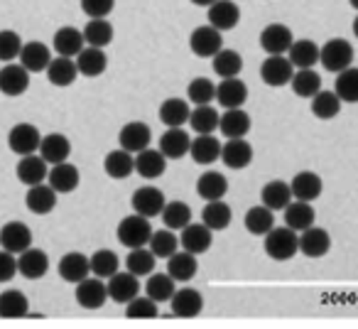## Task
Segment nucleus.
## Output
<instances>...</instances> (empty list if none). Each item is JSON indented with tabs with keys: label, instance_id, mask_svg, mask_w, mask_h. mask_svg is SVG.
<instances>
[{
	"label": "nucleus",
	"instance_id": "58",
	"mask_svg": "<svg viewBox=\"0 0 358 329\" xmlns=\"http://www.w3.org/2000/svg\"><path fill=\"white\" fill-rule=\"evenodd\" d=\"M22 37L15 30H0V62H13L22 52Z\"/></svg>",
	"mask_w": 358,
	"mask_h": 329
},
{
	"label": "nucleus",
	"instance_id": "12",
	"mask_svg": "<svg viewBox=\"0 0 358 329\" xmlns=\"http://www.w3.org/2000/svg\"><path fill=\"white\" fill-rule=\"evenodd\" d=\"M211 244H214V231H211L204 221H201V224L192 221L189 226H185V229L179 231V246L194 255L206 253V251L211 248Z\"/></svg>",
	"mask_w": 358,
	"mask_h": 329
},
{
	"label": "nucleus",
	"instance_id": "57",
	"mask_svg": "<svg viewBox=\"0 0 358 329\" xmlns=\"http://www.w3.org/2000/svg\"><path fill=\"white\" fill-rule=\"evenodd\" d=\"M157 302H155L152 298H133L128 304H125V317L128 319H152V317H157Z\"/></svg>",
	"mask_w": 358,
	"mask_h": 329
},
{
	"label": "nucleus",
	"instance_id": "18",
	"mask_svg": "<svg viewBox=\"0 0 358 329\" xmlns=\"http://www.w3.org/2000/svg\"><path fill=\"white\" fill-rule=\"evenodd\" d=\"M206 20H209L211 27H216L219 32H226V30H234L238 27L241 22V8L236 6L234 0H216L214 6L206 8Z\"/></svg>",
	"mask_w": 358,
	"mask_h": 329
},
{
	"label": "nucleus",
	"instance_id": "13",
	"mask_svg": "<svg viewBox=\"0 0 358 329\" xmlns=\"http://www.w3.org/2000/svg\"><path fill=\"white\" fill-rule=\"evenodd\" d=\"M108 300V285L103 278H86L76 283V302L84 309H101Z\"/></svg>",
	"mask_w": 358,
	"mask_h": 329
},
{
	"label": "nucleus",
	"instance_id": "33",
	"mask_svg": "<svg viewBox=\"0 0 358 329\" xmlns=\"http://www.w3.org/2000/svg\"><path fill=\"white\" fill-rule=\"evenodd\" d=\"M314 219H317V211H314L312 202L292 200L287 206H285V226L294 229L297 234H302L304 229L314 226Z\"/></svg>",
	"mask_w": 358,
	"mask_h": 329
},
{
	"label": "nucleus",
	"instance_id": "56",
	"mask_svg": "<svg viewBox=\"0 0 358 329\" xmlns=\"http://www.w3.org/2000/svg\"><path fill=\"white\" fill-rule=\"evenodd\" d=\"M187 99H189V104H194V106L211 104V101L216 99L214 81L206 79V76H196V79H192L189 86H187Z\"/></svg>",
	"mask_w": 358,
	"mask_h": 329
},
{
	"label": "nucleus",
	"instance_id": "49",
	"mask_svg": "<svg viewBox=\"0 0 358 329\" xmlns=\"http://www.w3.org/2000/svg\"><path fill=\"white\" fill-rule=\"evenodd\" d=\"M334 91L346 104H358V66H348V69L338 71L336 81H334Z\"/></svg>",
	"mask_w": 358,
	"mask_h": 329
},
{
	"label": "nucleus",
	"instance_id": "35",
	"mask_svg": "<svg viewBox=\"0 0 358 329\" xmlns=\"http://www.w3.org/2000/svg\"><path fill=\"white\" fill-rule=\"evenodd\" d=\"M37 153H40L50 164H59V162H66V160H69L71 143H69V138L62 133L42 135V143H40V150H37Z\"/></svg>",
	"mask_w": 358,
	"mask_h": 329
},
{
	"label": "nucleus",
	"instance_id": "38",
	"mask_svg": "<svg viewBox=\"0 0 358 329\" xmlns=\"http://www.w3.org/2000/svg\"><path fill=\"white\" fill-rule=\"evenodd\" d=\"M319 55H322V47L317 42L294 40L287 52V59L292 62L294 69H314V64H319Z\"/></svg>",
	"mask_w": 358,
	"mask_h": 329
},
{
	"label": "nucleus",
	"instance_id": "36",
	"mask_svg": "<svg viewBox=\"0 0 358 329\" xmlns=\"http://www.w3.org/2000/svg\"><path fill=\"white\" fill-rule=\"evenodd\" d=\"M292 200L294 197H292L289 182L273 180V182H268V185H263V190H260V204H265L273 211H285V206Z\"/></svg>",
	"mask_w": 358,
	"mask_h": 329
},
{
	"label": "nucleus",
	"instance_id": "1",
	"mask_svg": "<svg viewBox=\"0 0 358 329\" xmlns=\"http://www.w3.org/2000/svg\"><path fill=\"white\" fill-rule=\"evenodd\" d=\"M265 253L273 260L282 263V260H289L299 253V234L289 226H273V229L265 234Z\"/></svg>",
	"mask_w": 358,
	"mask_h": 329
},
{
	"label": "nucleus",
	"instance_id": "7",
	"mask_svg": "<svg viewBox=\"0 0 358 329\" xmlns=\"http://www.w3.org/2000/svg\"><path fill=\"white\" fill-rule=\"evenodd\" d=\"M164 204H167V200H164L162 190H157V187H152V185L138 187V190L133 192V197H130V206H133L135 214L148 216V219L162 214Z\"/></svg>",
	"mask_w": 358,
	"mask_h": 329
},
{
	"label": "nucleus",
	"instance_id": "51",
	"mask_svg": "<svg viewBox=\"0 0 358 329\" xmlns=\"http://www.w3.org/2000/svg\"><path fill=\"white\" fill-rule=\"evenodd\" d=\"M84 40L89 47H99V50H106V47L113 42V25L108 20H89V25L84 27Z\"/></svg>",
	"mask_w": 358,
	"mask_h": 329
},
{
	"label": "nucleus",
	"instance_id": "3",
	"mask_svg": "<svg viewBox=\"0 0 358 329\" xmlns=\"http://www.w3.org/2000/svg\"><path fill=\"white\" fill-rule=\"evenodd\" d=\"M319 62H322V66L327 71L338 74V71L353 66V45L348 40H341V37H334V40H329L322 45Z\"/></svg>",
	"mask_w": 358,
	"mask_h": 329
},
{
	"label": "nucleus",
	"instance_id": "4",
	"mask_svg": "<svg viewBox=\"0 0 358 329\" xmlns=\"http://www.w3.org/2000/svg\"><path fill=\"white\" fill-rule=\"evenodd\" d=\"M294 66L287 59V55H270L268 59L260 64V79L265 86H273V89H282L292 81L294 76Z\"/></svg>",
	"mask_w": 358,
	"mask_h": 329
},
{
	"label": "nucleus",
	"instance_id": "22",
	"mask_svg": "<svg viewBox=\"0 0 358 329\" xmlns=\"http://www.w3.org/2000/svg\"><path fill=\"white\" fill-rule=\"evenodd\" d=\"M47 182H50V187L57 192V195H69V192H74L76 187H79L81 175L74 164L66 160V162L52 164L50 175H47Z\"/></svg>",
	"mask_w": 358,
	"mask_h": 329
},
{
	"label": "nucleus",
	"instance_id": "34",
	"mask_svg": "<svg viewBox=\"0 0 358 329\" xmlns=\"http://www.w3.org/2000/svg\"><path fill=\"white\" fill-rule=\"evenodd\" d=\"M47 79H50L52 86H57V89H66V86H71L76 81V76H79V69H76V62L71 59V57H55V59L50 62V66H47Z\"/></svg>",
	"mask_w": 358,
	"mask_h": 329
},
{
	"label": "nucleus",
	"instance_id": "40",
	"mask_svg": "<svg viewBox=\"0 0 358 329\" xmlns=\"http://www.w3.org/2000/svg\"><path fill=\"white\" fill-rule=\"evenodd\" d=\"M159 120H162L167 128H182L185 123H189V115H192V108H189V101L185 99H164L159 104Z\"/></svg>",
	"mask_w": 358,
	"mask_h": 329
},
{
	"label": "nucleus",
	"instance_id": "48",
	"mask_svg": "<svg viewBox=\"0 0 358 329\" xmlns=\"http://www.w3.org/2000/svg\"><path fill=\"white\" fill-rule=\"evenodd\" d=\"M174 283L177 280L172 278L169 273H164V275H159V273H150V278H148V283H145V295L148 298H152L155 302H169L172 300V295L177 293L174 290Z\"/></svg>",
	"mask_w": 358,
	"mask_h": 329
},
{
	"label": "nucleus",
	"instance_id": "17",
	"mask_svg": "<svg viewBox=\"0 0 358 329\" xmlns=\"http://www.w3.org/2000/svg\"><path fill=\"white\" fill-rule=\"evenodd\" d=\"M331 251V236L322 226H309L299 234V253L307 258H322Z\"/></svg>",
	"mask_w": 358,
	"mask_h": 329
},
{
	"label": "nucleus",
	"instance_id": "44",
	"mask_svg": "<svg viewBox=\"0 0 358 329\" xmlns=\"http://www.w3.org/2000/svg\"><path fill=\"white\" fill-rule=\"evenodd\" d=\"M243 226L248 234L253 236H265L270 229L275 226V211L268 209L265 204H258V206H250L243 216Z\"/></svg>",
	"mask_w": 358,
	"mask_h": 329
},
{
	"label": "nucleus",
	"instance_id": "5",
	"mask_svg": "<svg viewBox=\"0 0 358 329\" xmlns=\"http://www.w3.org/2000/svg\"><path fill=\"white\" fill-rule=\"evenodd\" d=\"M40 143H42V133L32 123H15L10 128V133H8V148L15 155H20V158L37 153Z\"/></svg>",
	"mask_w": 358,
	"mask_h": 329
},
{
	"label": "nucleus",
	"instance_id": "25",
	"mask_svg": "<svg viewBox=\"0 0 358 329\" xmlns=\"http://www.w3.org/2000/svg\"><path fill=\"white\" fill-rule=\"evenodd\" d=\"M289 187H292V197L299 202H314V200H319L324 192L322 177L312 170L297 172V175L292 177V182H289Z\"/></svg>",
	"mask_w": 358,
	"mask_h": 329
},
{
	"label": "nucleus",
	"instance_id": "46",
	"mask_svg": "<svg viewBox=\"0 0 358 329\" xmlns=\"http://www.w3.org/2000/svg\"><path fill=\"white\" fill-rule=\"evenodd\" d=\"M219 120H221V113L211 104L194 106V111H192V115H189L192 130H194V133H199V135H206V133H214V130H219Z\"/></svg>",
	"mask_w": 358,
	"mask_h": 329
},
{
	"label": "nucleus",
	"instance_id": "10",
	"mask_svg": "<svg viewBox=\"0 0 358 329\" xmlns=\"http://www.w3.org/2000/svg\"><path fill=\"white\" fill-rule=\"evenodd\" d=\"M15 175L25 187L42 185V182H47V175H50V162H47L40 153L25 155V158H20V162H17Z\"/></svg>",
	"mask_w": 358,
	"mask_h": 329
},
{
	"label": "nucleus",
	"instance_id": "52",
	"mask_svg": "<svg viewBox=\"0 0 358 329\" xmlns=\"http://www.w3.org/2000/svg\"><path fill=\"white\" fill-rule=\"evenodd\" d=\"M341 111V99L336 96V91H319L317 96H312V113L319 120H331Z\"/></svg>",
	"mask_w": 358,
	"mask_h": 329
},
{
	"label": "nucleus",
	"instance_id": "30",
	"mask_svg": "<svg viewBox=\"0 0 358 329\" xmlns=\"http://www.w3.org/2000/svg\"><path fill=\"white\" fill-rule=\"evenodd\" d=\"M76 69H79L81 76L96 79V76H101L106 69H108V57H106V52L99 50V47L86 45L84 50L76 55Z\"/></svg>",
	"mask_w": 358,
	"mask_h": 329
},
{
	"label": "nucleus",
	"instance_id": "28",
	"mask_svg": "<svg viewBox=\"0 0 358 329\" xmlns=\"http://www.w3.org/2000/svg\"><path fill=\"white\" fill-rule=\"evenodd\" d=\"M164 170H167V158L159 153V148H145L143 153L135 155V172L143 180H157L164 175Z\"/></svg>",
	"mask_w": 358,
	"mask_h": 329
},
{
	"label": "nucleus",
	"instance_id": "50",
	"mask_svg": "<svg viewBox=\"0 0 358 329\" xmlns=\"http://www.w3.org/2000/svg\"><path fill=\"white\" fill-rule=\"evenodd\" d=\"M289 86H292L294 94L302 96V99H312V96H317L319 91H322V76L314 69H297L292 81H289Z\"/></svg>",
	"mask_w": 358,
	"mask_h": 329
},
{
	"label": "nucleus",
	"instance_id": "14",
	"mask_svg": "<svg viewBox=\"0 0 358 329\" xmlns=\"http://www.w3.org/2000/svg\"><path fill=\"white\" fill-rule=\"evenodd\" d=\"M169 307H172V314L179 319H192L199 317L201 309H204V298H201L199 290L194 288H179L177 293L169 300Z\"/></svg>",
	"mask_w": 358,
	"mask_h": 329
},
{
	"label": "nucleus",
	"instance_id": "39",
	"mask_svg": "<svg viewBox=\"0 0 358 329\" xmlns=\"http://www.w3.org/2000/svg\"><path fill=\"white\" fill-rule=\"evenodd\" d=\"M226 192H229V180L216 170L201 172L199 180H196V195H199L204 202L224 200Z\"/></svg>",
	"mask_w": 358,
	"mask_h": 329
},
{
	"label": "nucleus",
	"instance_id": "37",
	"mask_svg": "<svg viewBox=\"0 0 358 329\" xmlns=\"http://www.w3.org/2000/svg\"><path fill=\"white\" fill-rule=\"evenodd\" d=\"M167 273L172 275L177 283H189L196 273H199V260H196L194 253L189 251H182V253H174L167 258Z\"/></svg>",
	"mask_w": 358,
	"mask_h": 329
},
{
	"label": "nucleus",
	"instance_id": "63",
	"mask_svg": "<svg viewBox=\"0 0 358 329\" xmlns=\"http://www.w3.org/2000/svg\"><path fill=\"white\" fill-rule=\"evenodd\" d=\"M348 3H351V8H353V10H358V0H348Z\"/></svg>",
	"mask_w": 358,
	"mask_h": 329
},
{
	"label": "nucleus",
	"instance_id": "53",
	"mask_svg": "<svg viewBox=\"0 0 358 329\" xmlns=\"http://www.w3.org/2000/svg\"><path fill=\"white\" fill-rule=\"evenodd\" d=\"M91 275H96V278H106L108 280L110 275L118 273V255H115V251L110 248H99L96 253H91Z\"/></svg>",
	"mask_w": 358,
	"mask_h": 329
},
{
	"label": "nucleus",
	"instance_id": "15",
	"mask_svg": "<svg viewBox=\"0 0 358 329\" xmlns=\"http://www.w3.org/2000/svg\"><path fill=\"white\" fill-rule=\"evenodd\" d=\"M30 89V71L22 64H13L8 62L6 66H0V94L3 96H22Z\"/></svg>",
	"mask_w": 358,
	"mask_h": 329
},
{
	"label": "nucleus",
	"instance_id": "21",
	"mask_svg": "<svg viewBox=\"0 0 358 329\" xmlns=\"http://www.w3.org/2000/svg\"><path fill=\"white\" fill-rule=\"evenodd\" d=\"M50 270V255L45 253L42 248H27L17 255V273L27 280H40L47 275Z\"/></svg>",
	"mask_w": 358,
	"mask_h": 329
},
{
	"label": "nucleus",
	"instance_id": "8",
	"mask_svg": "<svg viewBox=\"0 0 358 329\" xmlns=\"http://www.w3.org/2000/svg\"><path fill=\"white\" fill-rule=\"evenodd\" d=\"M189 50L196 57H204V59H214L221 50H224V37L216 27L211 25H201L196 27L189 35Z\"/></svg>",
	"mask_w": 358,
	"mask_h": 329
},
{
	"label": "nucleus",
	"instance_id": "32",
	"mask_svg": "<svg viewBox=\"0 0 358 329\" xmlns=\"http://www.w3.org/2000/svg\"><path fill=\"white\" fill-rule=\"evenodd\" d=\"M52 40H55L52 45H55L57 57H76L86 47L84 32L76 30V27H71V25L59 27V30L55 32V37H52Z\"/></svg>",
	"mask_w": 358,
	"mask_h": 329
},
{
	"label": "nucleus",
	"instance_id": "62",
	"mask_svg": "<svg viewBox=\"0 0 358 329\" xmlns=\"http://www.w3.org/2000/svg\"><path fill=\"white\" fill-rule=\"evenodd\" d=\"M351 30H353V35H356V40H358V15H356V20H353Z\"/></svg>",
	"mask_w": 358,
	"mask_h": 329
},
{
	"label": "nucleus",
	"instance_id": "20",
	"mask_svg": "<svg viewBox=\"0 0 358 329\" xmlns=\"http://www.w3.org/2000/svg\"><path fill=\"white\" fill-rule=\"evenodd\" d=\"M106 285H108V300H113L115 304H128L130 300L140 295L138 275H133L130 270L110 275Z\"/></svg>",
	"mask_w": 358,
	"mask_h": 329
},
{
	"label": "nucleus",
	"instance_id": "59",
	"mask_svg": "<svg viewBox=\"0 0 358 329\" xmlns=\"http://www.w3.org/2000/svg\"><path fill=\"white\" fill-rule=\"evenodd\" d=\"M115 0H81V13L91 20H103L113 13Z\"/></svg>",
	"mask_w": 358,
	"mask_h": 329
},
{
	"label": "nucleus",
	"instance_id": "23",
	"mask_svg": "<svg viewBox=\"0 0 358 329\" xmlns=\"http://www.w3.org/2000/svg\"><path fill=\"white\" fill-rule=\"evenodd\" d=\"M221 148H224V143H221L219 138H214V133L199 135V138L192 140L189 158L194 160L196 164H201V167H209L216 160H221Z\"/></svg>",
	"mask_w": 358,
	"mask_h": 329
},
{
	"label": "nucleus",
	"instance_id": "26",
	"mask_svg": "<svg viewBox=\"0 0 358 329\" xmlns=\"http://www.w3.org/2000/svg\"><path fill=\"white\" fill-rule=\"evenodd\" d=\"M25 206L37 216H45L52 214L57 206V192L50 187V182H42V185L35 187H27V195H25Z\"/></svg>",
	"mask_w": 358,
	"mask_h": 329
},
{
	"label": "nucleus",
	"instance_id": "31",
	"mask_svg": "<svg viewBox=\"0 0 358 329\" xmlns=\"http://www.w3.org/2000/svg\"><path fill=\"white\" fill-rule=\"evenodd\" d=\"M103 172L110 180H125L135 172V155L123 148L110 150L103 158Z\"/></svg>",
	"mask_w": 358,
	"mask_h": 329
},
{
	"label": "nucleus",
	"instance_id": "27",
	"mask_svg": "<svg viewBox=\"0 0 358 329\" xmlns=\"http://www.w3.org/2000/svg\"><path fill=\"white\" fill-rule=\"evenodd\" d=\"M59 275L64 283H81V280H86L91 275V260L89 255L79 253V251H71V253H66L64 258L59 260Z\"/></svg>",
	"mask_w": 358,
	"mask_h": 329
},
{
	"label": "nucleus",
	"instance_id": "60",
	"mask_svg": "<svg viewBox=\"0 0 358 329\" xmlns=\"http://www.w3.org/2000/svg\"><path fill=\"white\" fill-rule=\"evenodd\" d=\"M17 273V258L10 251L0 248V283H10Z\"/></svg>",
	"mask_w": 358,
	"mask_h": 329
},
{
	"label": "nucleus",
	"instance_id": "41",
	"mask_svg": "<svg viewBox=\"0 0 358 329\" xmlns=\"http://www.w3.org/2000/svg\"><path fill=\"white\" fill-rule=\"evenodd\" d=\"M219 130L224 138H245L250 130V115L243 108H226L221 113Z\"/></svg>",
	"mask_w": 358,
	"mask_h": 329
},
{
	"label": "nucleus",
	"instance_id": "45",
	"mask_svg": "<svg viewBox=\"0 0 358 329\" xmlns=\"http://www.w3.org/2000/svg\"><path fill=\"white\" fill-rule=\"evenodd\" d=\"M211 66H214V74L221 76V79H234L243 71V57L236 50H221L219 55L211 59Z\"/></svg>",
	"mask_w": 358,
	"mask_h": 329
},
{
	"label": "nucleus",
	"instance_id": "61",
	"mask_svg": "<svg viewBox=\"0 0 358 329\" xmlns=\"http://www.w3.org/2000/svg\"><path fill=\"white\" fill-rule=\"evenodd\" d=\"M192 6H199V8H211L216 3V0H189Z\"/></svg>",
	"mask_w": 358,
	"mask_h": 329
},
{
	"label": "nucleus",
	"instance_id": "2",
	"mask_svg": "<svg viewBox=\"0 0 358 329\" xmlns=\"http://www.w3.org/2000/svg\"><path fill=\"white\" fill-rule=\"evenodd\" d=\"M118 241L125 248H143L150 244V236H152V224H150L148 216H140L133 211V216H125L120 219L118 229H115Z\"/></svg>",
	"mask_w": 358,
	"mask_h": 329
},
{
	"label": "nucleus",
	"instance_id": "47",
	"mask_svg": "<svg viewBox=\"0 0 358 329\" xmlns=\"http://www.w3.org/2000/svg\"><path fill=\"white\" fill-rule=\"evenodd\" d=\"M159 216H162V224L167 226V229H172V231H182L185 226L192 224L189 204H187V202H179V200L167 202Z\"/></svg>",
	"mask_w": 358,
	"mask_h": 329
},
{
	"label": "nucleus",
	"instance_id": "6",
	"mask_svg": "<svg viewBox=\"0 0 358 329\" xmlns=\"http://www.w3.org/2000/svg\"><path fill=\"white\" fill-rule=\"evenodd\" d=\"M258 40L268 57L270 55H287L289 47H292V42H294V35L287 25H282V22H270V25L263 27Z\"/></svg>",
	"mask_w": 358,
	"mask_h": 329
},
{
	"label": "nucleus",
	"instance_id": "11",
	"mask_svg": "<svg viewBox=\"0 0 358 329\" xmlns=\"http://www.w3.org/2000/svg\"><path fill=\"white\" fill-rule=\"evenodd\" d=\"M118 143L123 150L138 155V153H143L145 148H150V143H152V130H150V125L143 123V120H130V123H125L123 128H120Z\"/></svg>",
	"mask_w": 358,
	"mask_h": 329
},
{
	"label": "nucleus",
	"instance_id": "9",
	"mask_svg": "<svg viewBox=\"0 0 358 329\" xmlns=\"http://www.w3.org/2000/svg\"><path fill=\"white\" fill-rule=\"evenodd\" d=\"M30 246H32V229L25 221H8V224H3V229H0V248L20 255Z\"/></svg>",
	"mask_w": 358,
	"mask_h": 329
},
{
	"label": "nucleus",
	"instance_id": "24",
	"mask_svg": "<svg viewBox=\"0 0 358 329\" xmlns=\"http://www.w3.org/2000/svg\"><path fill=\"white\" fill-rule=\"evenodd\" d=\"M17 59H20V64L25 66L30 74H40V71H47V66H50V62L55 59V57H52V50L45 42H25Z\"/></svg>",
	"mask_w": 358,
	"mask_h": 329
},
{
	"label": "nucleus",
	"instance_id": "55",
	"mask_svg": "<svg viewBox=\"0 0 358 329\" xmlns=\"http://www.w3.org/2000/svg\"><path fill=\"white\" fill-rule=\"evenodd\" d=\"M155 260H157V255L152 253L150 248H130L128 258H125V268L130 270L133 275H150L155 270Z\"/></svg>",
	"mask_w": 358,
	"mask_h": 329
},
{
	"label": "nucleus",
	"instance_id": "42",
	"mask_svg": "<svg viewBox=\"0 0 358 329\" xmlns=\"http://www.w3.org/2000/svg\"><path fill=\"white\" fill-rule=\"evenodd\" d=\"M30 314V302L22 290L0 293V319H22Z\"/></svg>",
	"mask_w": 358,
	"mask_h": 329
},
{
	"label": "nucleus",
	"instance_id": "19",
	"mask_svg": "<svg viewBox=\"0 0 358 329\" xmlns=\"http://www.w3.org/2000/svg\"><path fill=\"white\" fill-rule=\"evenodd\" d=\"M157 148L167 160H182L185 155H189L192 138L185 128H167L162 135H159Z\"/></svg>",
	"mask_w": 358,
	"mask_h": 329
},
{
	"label": "nucleus",
	"instance_id": "29",
	"mask_svg": "<svg viewBox=\"0 0 358 329\" xmlns=\"http://www.w3.org/2000/svg\"><path fill=\"white\" fill-rule=\"evenodd\" d=\"M216 101L224 108H243V104L248 101V86L245 81H241L238 76L234 79H221V84L216 86Z\"/></svg>",
	"mask_w": 358,
	"mask_h": 329
},
{
	"label": "nucleus",
	"instance_id": "43",
	"mask_svg": "<svg viewBox=\"0 0 358 329\" xmlns=\"http://www.w3.org/2000/svg\"><path fill=\"white\" fill-rule=\"evenodd\" d=\"M201 221H204L211 231H224V229H229L231 221H234V211H231V206L226 204L224 200L206 202L204 209H201Z\"/></svg>",
	"mask_w": 358,
	"mask_h": 329
},
{
	"label": "nucleus",
	"instance_id": "54",
	"mask_svg": "<svg viewBox=\"0 0 358 329\" xmlns=\"http://www.w3.org/2000/svg\"><path fill=\"white\" fill-rule=\"evenodd\" d=\"M150 251H152L157 258H169V255L177 253L179 248V236H174L172 229H159V231H152V236H150Z\"/></svg>",
	"mask_w": 358,
	"mask_h": 329
},
{
	"label": "nucleus",
	"instance_id": "16",
	"mask_svg": "<svg viewBox=\"0 0 358 329\" xmlns=\"http://www.w3.org/2000/svg\"><path fill=\"white\" fill-rule=\"evenodd\" d=\"M221 160L229 170H245L253 162V145L245 138H229L221 148Z\"/></svg>",
	"mask_w": 358,
	"mask_h": 329
}]
</instances>
